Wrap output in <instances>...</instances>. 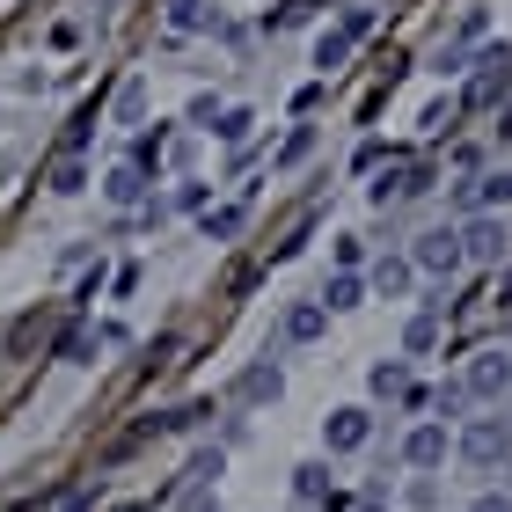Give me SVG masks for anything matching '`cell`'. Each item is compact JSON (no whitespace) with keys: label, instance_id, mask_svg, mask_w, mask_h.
<instances>
[{"label":"cell","instance_id":"obj_1","mask_svg":"<svg viewBox=\"0 0 512 512\" xmlns=\"http://www.w3.org/2000/svg\"><path fill=\"white\" fill-rule=\"evenodd\" d=\"M461 395H469V403H498V395H512V359L505 352H476L469 374H461Z\"/></svg>","mask_w":512,"mask_h":512},{"label":"cell","instance_id":"obj_2","mask_svg":"<svg viewBox=\"0 0 512 512\" xmlns=\"http://www.w3.org/2000/svg\"><path fill=\"white\" fill-rule=\"evenodd\" d=\"M512 454V425L505 417H476L469 432H461V461H476V469H491V461Z\"/></svg>","mask_w":512,"mask_h":512},{"label":"cell","instance_id":"obj_3","mask_svg":"<svg viewBox=\"0 0 512 512\" xmlns=\"http://www.w3.org/2000/svg\"><path fill=\"white\" fill-rule=\"evenodd\" d=\"M417 271H432V278H454L461 271V235L454 227H432V235H417V256H410Z\"/></svg>","mask_w":512,"mask_h":512},{"label":"cell","instance_id":"obj_4","mask_svg":"<svg viewBox=\"0 0 512 512\" xmlns=\"http://www.w3.org/2000/svg\"><path fill=\"white\" fill-rule=\"evenodd\" d=\"M454 235H461V264H469V256H476V264H498V256H505V227L491 213H476L469 227H454Z\"/></svg>","mask_w":512,"mask_h":512},{"label":"cell","instance_id":"obj_5","mask_svg":"<svg viewBox=\"0 0 512 512\" xmlns=\"http://www.w3.org/2000/svg\"><path fill=\"white\" fill-rule=\"evenodd\" d=\"M476 66H483V74L469 81V103H491V96H498V88L512 81V44H491V52H483Z\"/></svg>","mask_w":512,"mask_h":512},{"label":"cell","instance_id":"obj_6","mask_svg":"<svg viewBox=\"0 0 512 512\" xmlns=\"http://www.w3.org/2000/svg\"><path fill=\"white\" fill-rule=\"evenodd\" d=\"M322 439H330V454H352V447L374 439V417H366V410H337L330 425H322Z\"/></svg>","mask_w":512,"mask_h":512},{"label":"cell","instance_id":"obj_7","mask_svg":"<svg viewBox=\"0 0 512 512\" xmlns=\"http://www.w3.org/2000/svg\"><path fill=\"white\" fill-rule=\"evenodd\" d=\"M403 461L410 469H439V461H447V425H417L403 439Z\"/></svg>","mask_w":512,"mask_h":512},{"label":"cell","instance_id":"obj_8","mask_svg":"<svg viewBox=\"0 0 512 512\" xmlns=\"http://www.w3.org/2000/svg\"><path fill=\"white\" fill-rule=\"evenodd\" d=\"M322 330H330V308H322V300H300V308H286V337H293V344H315Z\"/></svg>","mask_w":512,"mask_h":512},{"label":"cell","instance_id":"obj_9","mask_svg":"<svg viewBox=\"0 0 512 512\" xmlns=\"http://www.w3.org/2000/svg\"><path fill=\"white\" fill-rule=\"evenodd\" d=\"M491 205H512V176H483L461 191V213H491Z\"/></svg>","mask_w":512,"mask_h":512},{"label":"cell","instance_id":"obj_10","mask_svg":"<svg viewBox=\"0 0 512 512\" xmlns=\"http://www.w3.org/2000/svg\"><path fill=\"white\" fill-rule=\"evenodd\" d=\"M374 395H388V403H410V395H417L410 366H374Z\"/></svg>","mask_w":512,"mask_h":512},{"label":"cell","instance_id":"obj_11","mask_svg":"<svg viewBox=\"0 0 512 512\" xmlns=\"http://www.w3.org/2000/svg\"><path fill=\"white\" fill-rule=\"evenodd\" d=\"M103 191H110V205H139V198H147V176H139V169H118Z\"/></svg>","mask_w":512,"mask_h":512},{"label":"cell","instance_id":"obj_12","mask_svg":"<svg viewBox=\"0 0 512 512\" xmlns=\"http://www.w3.org/2000/svg\"><path fill=\"white\" fill-rule=\"evenodd\" d=\"M278 388H286V381H278V366H249V374H242V395H249V403H271Z\"/></svg>","mask_w":512,"mask_h":512},{"label":"cell","instance_id":"obj_13","mask_svg":"<svg viewBox=\"0 0 512 512\" xmlns=\"http://www.w3.org/2000/svg\"><path fill=\"white\" fill-rule=\"evenodd\" d=\"M293 491H300V498H330V469H322V461L293 469Z\"/></svg>","mask_w":512,"mask_h":512},{"label":"cell","instance_id":"obj_14","mask_svg":"<svg viewBox=\"0 0 512 512\" xmlns=\"http://www.w3.org/2000/svg\"><path fill=\"white\" fill-rule=\"evenodd\" d=\"M374 286H381V293L395 300V293L410 286V264H395V256H381V264H374Z\"/></svg>","mask_w":512,"mask_h":512},{"label":"cell","instance_id":"obj_15","mask_svg":"<svg viewBox=\"0 0 512 512\" xmlns=\"http://www.w3.org/2000/svg\"><path fill=\"white\" fill-rule=\"evenodd\" d=\"M322 308H359V278H352V271H337V278H330V293H322Z\"/></svg>","mask_w":512,"mask_h":512},{"label":"cell","instance_id":"obj_16","mask_svg":"<svg viewBox=\"0 0 512 512\" xmlns=\"http://www.w3.org/2000/svg\"><path fill=\"white\" fill-rule=\"evenodd\" d=\"M315 15V0H278V15H271V30H300V22Z\"/></svg>","mask_w":512,"mask_h":512},{"label":"cell","instance_id":"obj_17","mask_svg":"<svg viewBox=\"0 0 512 512\" xmlns=\"http://www.w3.org/2000/svg\"><path fill=\"white\" fill-rule=\"evenodd\" d=\"M344 59H352V44H344V37H322V44H315V66H322V74H337Z\"/></svg>","mask_w":512,"mask_h":512},{"label":"cell","instance_id":"obj_18","mask_svg":"<svg viewBox=\"0 0 512 512\" xmlns=\"http://www.w3.org/2000/svg\"><path fill=\"white\" fill-rule=\"evenodd\" d=\"M403 344H410V352H432V344H439V322H432V315H417L410 330H403Z\"/></svg>","mask_w":512,"mask_h":512},{"label":"cell","instance_id":"obj_19","mask_svg":"<svg viewBox=\"0 0 512 512\" xmlns=\"http://www.w3.org/2000/svg\"><path fill=\"white\" fill-rule=\"evenodd\" d=\"M366 30H374V8H344V30H337V37L352 44V37H366Z\"/></svg>","mask_w":512,"mask_h":512},{"label":"cell","instance_id":"obj_20","mask_svg":"<svg viewBox=\"0 0 512 512\" xmlns=\"http://www.w3.org/2000/svg\"><path fill=\"white\" fill-rule=\"evenodd\" d=\"M205 235H220V242L242 235V213H205Z\"/></svg>","mask_w":512,"mask_h":512},{"label":"cell","instance_id":"obj_21","mask_svg":"<svg viewBox=\"0 0 512 512\" xmlns=\"http://www.w3.org/2000/svg\"><path fill=\"white\" fill-rule=\"evenodd\" d=\"M169 22H176V30H198V22H205V0H176Z\"/></svg>","mask_w":512,"mask_h":512},{"label":"cell","instance_id":"obj_22","mask_svg":"<svg viewBox=\"0 0 512 512\" xmlns=\"http://www.w3.org/2000/svg\"><path fill=\"white\" fill-rule=\"evenodd\" d=\"M139 103H147V81H125V96H118V118H139Z\"/></svg>","mask_w":512,"mask_h":512},{"label":"cell","instance_id":"obj_23","mask_svg":"<svg viewBox=\"0 0 512 512\" xmlns=\"http://www.w3.org/2000/svg\"><path fill=\"white\" fill-rule=\"evenodd\" d=\"M81 183H88V176H81V161H59V176H52V191H81Z\"/></svg>","mask_w":512,"mask_h":512},{"label":"cell","instance_id":"obj_24","mask_svg":"<svg viewBox=\"0 0 512 512\" xmlns=\"http://www.w3.org/2000/svg\"><path fill=\"white\" fill-rule=\"evenodd\" d=\"M220 139H249V110H227V118H220Z\"/></svg>","mask_w":512,"mask_h":512},{"label":"cell","instance_id":"obj_25","mask_svg":"<svg viewBox=\"0 0 512 512\" xmlns=\"http://www.w3.org/2000/svg\"><path fill=\"white\" fill-rule=\"evenodd\" d=\"M469 512H512V498H498V491H491V498H476Z\"/></svg>","mask_w":512,"mask_h":512},{"label":"cell","instance_id":"obj_26","mask_svg":"<svg viewBox=\"0 0 512 512\" xmlns=\"http://www.w3.org/2000/svg\"><path fill=\"white\" fill-rule=\"evenodd\" d=\"M498 300H512V271H505V293H498Z\"/></svg>","mask_w":512,"mask_h":512}]
</instances>
